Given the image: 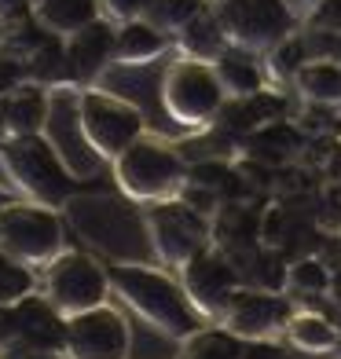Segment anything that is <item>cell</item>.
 Returning <instances> with one entry per match:
<instances>
[{
  "label": "cell",
  "instance_id": "obj_1",
  "mask_svg": "<svg viewBox=\"0 0 341 359\" xmlns=\"http://www.w3.org/2000/svg\"><path fill=\"white\" fill-rule=\"evenodd\" d=\"M107 275H110L114 297H121L158 334H166L173 341H187L202 330V316L187 301L184 286L169 279L166 271L140 264V260H118V264L107 268Z\"/></svg>",
  "mask_w": 341,
  "mask_h": 359
},
{
  "label": "cell",
  "instance_id": "obj_2",
  "mask_svg": "<svg viewBox=\"0 0 341 359\" xmlns=\"http://www.w3.org/2000/svg\"><path fill=\"white\" fill-rule=\"evenodd\" d=\"M0 161H4V172L11 176V184L37 205L62 209L77 194V176L59 158V151L44 133L11 136L0 147Z\"/></svg>",
  "mask_w": 341,
  "mask_h": 359
},
{
  "label": "cell",
  "instance_id": "obj_3",
  "mask_svg": "<svg viewBox=\"0 0 341 359\" xmlns=\"http://www.w3.org/2000/svg\"><path fill=\"white\" fill-rule=\"evenodd\" d=\"M114 180H118V187L128 202L154 205V202L180 198L184 180H187V165L169 143L140 136L125 154L114 158Z\"/></svg>",
  "mask_w": 341,
  "mask_h": 359
},
{
  "label": "cell",
  "instance_id": "obj_4",
  "mask_svg": "<svg viewBox=\"0 0 341 359\" xmlns=\"http://www.w3.org/2000/svg\"><path fill=\"white\" fill-rule=\"evenodd\" d=\"M158 95L169 118L187 128L213 125L227 103V92L220 85L213 62H199V59H184V55L166 67Z\"/></svg>",
  "mask_w": 341,
  "mask_h": 359
},
{
  "label": "cell",
  "instance_id": "obj_5",
  "mask_svg": "<svg viewBox=\"0 0 341 359\" xmlns=\"http://www.w3.org/2000/svg\"><path fill=\"white\" fill-rule=\"evenodd\" d=\"M213 8L227 41L257 55L275 52L286 37L297 34V15L290 0H220Z\"/></svg>",
  "mask_w": 341,
  "mask_h": 359
},
{
  "label": "cell",
  "instance_id": "obj_6",
  "mask_svg": "<svg viewBox=\"0 0 341 359\" xmlns=\"http://www.w3.org/2000/svg\"><path fill=\"white\" fill-rule=\"evenodd\" d=\"M0 250L29 268H48L62 253V220L55 209L37 202L0 205Z\"/></svg>",
  "mask_w": 341,
  "mask_h": 359
},
{
  "label": "cell",
  "instance_id": "obj_7",
  "mask_svg": "<svg viewBox=\"0 0 341 359\" xmlns=\"http://www.w3.org/2000/svg\"><path fill=\"white\" fill-rule=\"evenodd\" d=\"M81 128H85V140L92 143V151L103 161H114L118 154H125L140 136H147V125H143V114L136 103L121 100L114 92L103 88H81Z\"/></svg>",
  "mask_w": 341,
  "mask_h": 359
},
{
  "label": "cell",
  "instance_id": "obj_8",
  "mask_svg": "<svg viewBox=\"0 0 341 359\" xmlns=\"http://www.w3.org/2000/svg\"><path fill=\"white\" fill-rule=\"evenodd\" d=\"M147 238L151 253L169 268H184L187 260H194L202 250H209V220L202 209L187 205L184 198L154 202L147 213Z\"/></svg>",
  "mask_w": 341,
  "mask_h": 359
},
{
  "label": "cell",
  "instance_id": "obj_9",
  "mask_svg": "<svg viewBox=\"0 0 341 359\" xmlns=\"http://www.w3.org/2000/svg\"><path fill=\"white\" fill-rule=\"evenodd\" d=\"M110 293V275L95 257L62 250L52 264L44 268V297L52 301L62 316H81L88 308L107 304Z\"/></svg>",
  "mask_w": 341,
  "mask_h": 359
},
{
  "label": "cell",
  "instance_id": "obj_10",
  "mask_svg": "<svg viewBox=\"0 0 341 359\" xmlns=\"http://www.w3.org/2000/svg\"><path fill=\"white\" fill-rule=\"evenodd\" d=\"M0 319L8 323V345L19 352V359L29 352H62L67 348V316L48 297L29 293L19 304L4 308Z\"/></svg>",
  "mask_w": 341,
  "mask_h": 359
},
{
  "label": "cell",
  "instance_id": "obj_11",
  "mask_svg": "<svg viewBox=\"0 0 341 359\" xmlns=\"http://www.w3.org/2000/svg\"><path fill=\"white\" fill-rule=\"evenodd\" d=\"M81 88H52V107H48V125L44 136L52 140V147L59 151V158L70 165V172L77 180H88L95 169L103 165V158L92 151V143L85 140V128H81Z\"/></svg>",
  "mask_w": 341,
  "mask_h": 359
},
{
  "label": "cell",
  "instance_id": "obj_12",
  "mask_svg": "<svg viewBox=\"0 0 341 359\" xmlns=\"http://www.w3.org/2000/svg\"><path fill=\"white\" fill-rule=\"evenodd\" d=\"M128 323L110 304L88 308L67 319V359H128Z\"/></svg>",
  "mask_w": 341,
  "mask_h": 359
},
{
  "label": "cell",
  "instance_id": "obj_13",
  "mask_svg": "<svg viewBox=\"0 0 341 359\" xmlns=\"http://www.w3.org/2000/svg\"><path fill=\"white\" fill-rule=\"evenodd\" d=\"M180 286H184L187 301L194 304V312L202 319H220L224 308L232 304V297L242 290L235 268L227 264L213 246L202 250L199 257L187 260L180 268Z\"/></svg>",
  "mask_w": 341,
  "mask_h": 359
},
{
  "label": "cell",
  "instance_id": "obj_14",
  "mask_svg": "<svg viewBox=\"0 0 341 359\" xmlns=\"http://www.w3.org/2000/svg\"><path fill=\"white\" fill-rule=\"evenodd\" d=\"M290 304L279 293H265V290H239L232 304L224 308L220 326L232 330L242 341H272L275 334L286 330L290 323Z\"/></svg>",
  "mask_w": 341,
  "mask_h": 359
},
{
  "label": "cell",
  "instance_id": "obj_15",
  "mask_svg": "<svg viewBox=\"0 0 341 359\" xmlns=\"http://www.w3.org/2000/svg\"><path fill=\"white\" fill-rule=\"evenodd\" d=\"M114 37H118V26L110 19H95L92 26L67 37V85L70 88H92L100 81V74L114 62Z\"/></svg>",
  "mask_w": 341,
  "mask_h": 359
},
{
  "label": "cell",
  "instance_id": "obj_16",
  "mask_svg": "<svg viewBox=\"0 0 341 359\" xmlns=\"http://www.w3.org/2000/svg\"><path fill=\"white\" fill-rule=\"evenodd\" d=\"M48 107H52V88L34 85V81H26V85L11 88L8 95H0V110H4V121H8L11 136H37V133H44Z\"/></svg>",
  "mask_w": 341,
  "mask_h": 359
},
{
  "label": "cell",
  "instance_id": "obj_17",
  "mask_svg": "<svg viewBox=\"0 0 341 359\" xmlns=\"http://www.w3.org/2000/svg\"><path fill=\"white\" fill-rule=\"evenodd\" d=\"M213 70L220 77L227 100H246V95L265 92V85H268V67L261 62V55L250 52V48H239V44L224 48V55L213 62Z\"/></svg>",
  "mask_w": 341,
  "mask_h": 359
},
{
  "label": "cell",
  "instance_id": "obj_18",
  "mask_svg": "<svg viewBox=\"0 0 341 359\" xmlns=\"http://www.w3.org/2000/svg\"><path fill=\"white\" fill-rule=\"evenodd\" d=\"M169 48V34L147 19H133L118 26L114 37V62L118 67H147Z\"/></svg>",
  "mask_w": 341,
  "mask_h": 359
},
{
  "label": "cell",
  "instance_id": "obj_19",
  "mask_svg": "<svg viewBox=\"0 0 341 359\" xmlns=\"http://www.w3.org/2000/svg\"><path fill=\"white\" fill-rule=\"evenodd\" d=\"M232 44L224 34V26L217 19V8L209 4L206 11H199L194 19L176 34V48L184 52V59H199V62H217L224 55V48Z\"/></svg>",
  "mask_w": 341,
  "mask_h": 359
},
{
  "label": "cell",
  "instance_id": "obj_20",
  "mask_svg": "<svg viewBox=\"0 0 341 359\" xmlns=\"http://www.w3.org/2000/svg\"><path fill=\"white\" fill-rule=\"evenodd\" d=\"M100 11H103L100 0H37L34 19H37V26L48 29V34L74 37L77 29H85L100 19Z\"/></svg>",
  "mask_w": 341,
  "mask_h": 359
},
{
  "label": "cell",
  "instance_id": "obj_21",
  "mask_svg": "<svg viewBox=\"0 0 341 359\" xmlns=\"http://www.w3.org/2000/svg\"><path fill=\"white\" fill-rule=\"evenodd\" d=\"M294 88L316 107H341V62L308 59L294 77Z\"/></svg>",
  "mask_w": 341,
  "mask_h": 359
},
{
  "label": "cell",
  "instance_id": "obj_22",
  "mask_svg": "<svg viewBox=\"0 0 341 359\" xmlns=\"http://www.w3.org/2000/svg\"><path fill=\"white\" fill-rule=\"evenodd\" d=\"M286 337H290V345L301 348V352H334L337 341H341L337 326L330 319H323V316H312V312L290 316Z\"/></svg>",
  "mask_w": 341,
  "mask_h": 359
},
{
  "label": "cell",
  "instance_id": "obj_23",
  "mask_svg": "<svg viewBox=\"0 0 341 359\" xmlns=\"http://www.w3.org/2000/svg\"><path fill=\"white\" fill-rule=\"evenodd\" d=\"M301 151V133L290 121H268L250 136V154L268 158V161H286Z\"/></svg>",
  "mask_w": 341,
  "mask_h": 359
},
{
  "label": "cell",
  "instance_id": "obj_24",
  "mask_svg": "<svg viewBox=\"0 0 341 359\" xmlns=\"http://www.w3.org/2000/svg\"><path fill=\"white\" fill-rule=\"evenodd\" d=\"M242 345L246 341L235 337L232 330H224V326H217V330H202L184 341L180 348V359H242Z\"/></svg>",
  "mask_w": 341,
  "mask_h": 359
},
{
  "label": "cell",
  "instance_id": "obj_25",
  "mask_svg": "<svg viewBox=\"0 0 341 359\" xmlns=\"http://www.w3.org/2000/svg\"><path fill=\"white\" fill-rule=\"evenodd\" d=\"M209 4H213V0H151V8L143 19L154 22L158 29H166V34H180L194 15L206 11Z\"/></svg>",
  "mask_w": 341,
  "mask_h": 359
},
{
  "label": "cell",
  "instance_id": "obj_26",
  "mask_svg": "<svg viewBox=\"0 0 341 359\" xmlns=\"http://www.w3.org/2000/svg\"><path fill=\"white\" fill-rule=\"evenodd\" d=\"M34 290H37V279L29 271V264H22V260H15L11 253L0 250V308L19 304Z\"/></svg>",
  "mask_w": 341,
  "mask_h": 359
},
{
  "label": "cell",
  "instance_id": "obj_27",
  "mask_svg": "<svg viewBox=\"0 0 341 359\" xmlns=\"http://www.w3.org/2000/svg\"><path fill=\"white\" fill-rule=\"evenodd\" d=\"M312 59V52H308V41L305 37H286L275 52H268V74L283 77V81H294L297 70L305 67V62Z\"/></svg>",
  "mask_w": 341,
  "mask_h": 359
},
{
  "label": "cell",
  "instance_id": "obj_28",
  "mask_svg": "<svg viewBox=\"0 0 341 359\" xmlns=\"http://www.w3.org/2000/svg\"><path fill=\"white\" fill-rule=\"evenodd\" d=\"M286 286L297 293H327L330 290V271L319 264V260H297L294 268L286 271Z\"/></svg>",
  "mask_w": 341,
  "mask_h": 359
},
{
  "label": "cell",
  "instance_id": "obj_29",
  "mask_svg": "<svg viewBox=\"0 0 341 359\" xmlns=\"http://www.w3.org/2000/svg\"><path fill=\"white\" fill-rule=\"evenodd\" d=\"M312 29H323V34H341V0H319L308 15Z\"/></svg>",
  "mask_w": 341,
  "mask_h": 359
},
{
  "label": "cell",
  "instance_id": "obj_30",
  "mask_svg": "<svg viewBox=\"0 0 341 359\" xmlns=\"http://www.w3.org/2000/svg\"><path fill=\"white\" fill-rule=\"evenodd\" d=\"M103 4V11H107V19H114V22H133V19H143L147 15V8H151V0H100Z\"/></svg>",
  "mask_w": 341,
  "mask_h": 359
},
{
  "label": "cell",
  "instance_id": "obj_31",
  "mask_svg": "<svg viewBox=\"0 0 341 359\" xmlns=\"http://www.w3.org/2000/svg\"><path fill=\"white\" fill-rule=\"evenodd\" d=\"M37 0H0V26H22L34 19Z\"/></svg>",
  "mask_w": 341,
  "mask_h": 359
},
{
  "label": "cell",
  "instance_id": "obj_32",
  "mask_svg": "<svg viewBox=\"0 0 341 359\" xmlns=\"http://www.w3.org/2000/svg\"><path fill=\"white\" fill-rule=\"evenodd\" d=\"M242 359H286V352L275 341H246L242 345Z\"/></svg>",
  "mask_w": 341,
  "mask_h": 359
},
{
  "label": "cell",
  "instance_id": "obj_33",
  "mask_svg": "<svg viewBox=\"0 0 341 359\" xmlns=\"http://www.w3.org/2000/svg\"><path fill=\"white\" fill-rule=\"evenodd\" d=\"M22 359H67V355H62V352H29Z\"/></svg>",
  "mask_w": 341,
  "mask_h": 359
},
{
  "label": "cell",
  "instance_id": "obj_34",
  "mask_svg": "<svg viewBox=\"0 0 341 359\" xmlns=\"http://www.w3.org/2000/svg\"><path fill=\"white\" fill-rule=\"evenodd\" d=\"M11 140V133H8V121H4V110H0V147H4Z\"/></svg>",
  "mask_w": 341,
  "mask_h": 359
},
{
  "label": "cell",
  "instance_id": "obj_35",
  "mask_svg": "<svg viewBox=\"0 0 341 359\" xmlns=\"http://www.w3.org/2000/svg\"><path fill=\"white\" fill-rule=\"evenodd\" d=\"M0 205H8V194L4 191H0Z\"/></svg>",
  "mask_w": 341,
  "mask_h": 359
},
{
  "label": "cell",
  "instance_id": "obj_36",
  "mask_svg": "<svg viewBox=\"0 0 341 359\" xmlns=\"http://www.w3.org/2000/svg\"><path fill=\"white\" fill-rule=\"evenodd\" d=\"M213 4H220V0H213Z\"/></svg>",
  "mask_w": 341,
  "mask_h": 359
},
{
  "label": "cell",
  "instance_id": "obj_37",
  "mask_svg": "<svg viewBox=\"0 0 341 359\" xmlns=\"http://www.w3.org/2000/svg\"><path fill=\"white\" fill-rule=\"evenodd\" d=\"M0 37H4V34H0Z\"/></svg>",
  "mask_w": 341,
  "mask_h": 359
}]
</instances>
